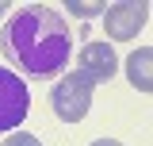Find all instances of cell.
Masks as SVG:
<instances>
[{"label":"cell","instance_id":"277c9868","mask_svg":"<svg viewBox=\"0 0 153 146\" xmlns=\"http://www.w3.org/2000/svg\"><path fill=\"white\" fill-rule=\"evenodd\" d=\"M146 19H149V4H134V0H126V4H111V8H103V27H107V35L115 38V42H126V38H134L142 27H146Z\"/></svg>","mask_w":153,"mask_h":146},{"label":"cell","instance_id":"30bf717a","mask_svg":"<svg viewBox=\"0 0 153 146\" xmlns=\"http://www.w3.org/2000/svg\"><path fill=\"white\" fill-rule=\"evenodd\" d=\"M4 12H8V4H4V0H0V16H4Z\"/></svg>","mask_w":153,"mask_h":146},{"label":"cell","instance_id":"9c48e42d","mask_svg":"<svg viewBox=\"0 0 153 146\" xmlns=\"http://www.w3.org/2000/svg\"><path fill=\"white\" fill-rule=\"evenodd\" d=\"M92 146H123V142H115V138H96Z\"/></svg>","mask_w":153,"mask_h":146},{"label":"cell","instance_id":"7a4b0ae2","mask_svg":"<svg viewBox=\"0 0 153 146\" xmlns=\"http://www.w3.org/2000/svg\"><path fill=\"white\" fill-rule=\"evenodd\" d=\"M92 89H96V81L84 77L80 69L65 73L54 85V92H50V104H54L57 119H61V123H80V119L88 115V108H92Z\"/></svg>","mask_w":153,"mask_h":146},{"label":"cell","instance_id":"8992f818","mask_svg":"<svg viewBox=\"0 0 153 146\" xmlns=\"http://www.w3.org/2000/svg\"><path fill=\"white\" fill-rule=\"evenodd\" d=\"M149 62H153V50L149 46H138L130 58H126V77L138 92H149L153 89V77H149Z\"/></svg>","mask_w":153,"mask_h":146},{"label":"cell","instance_id":"52a82bcc","mask_svg":"<svg viewBox=\"0 0 153 146\" xmlns=\"http://www.w3.org/2000/svg\"><path fill=\"white\" fill-rule=\"evenodd\" d=\"M65 8H69L73 16H80V19H88V16H100V12H103V4H100V0H69Z\"/></svg>","mask_w":153,"mask_h":146},{"label":"cell","instance_id":"ba28073f","mask_svg":"<svg viewBox=\"0 0 153 146\" xmlns=\"http://www.w3.org/2000/svg\"><path fill=\"white\" fill-rule=\"evenodd\" d=\"M4 146H42V142H38L31 131H12V135L4 138Z\"/></svg>","mask_w":153,"mask_h":146},{"label":"cell","instance_id":"5b68a950","mask_svg":"<svg viewBox=\"0 0 153 146\" xmlns=\"http://www.w3.org/2000/svg\"><path fill=\"white\" fill-rule=\"evenodd\" d=\"M76 69L100 85V81H111V77H115L119 58H115V50L107 46V42H84L80 54H76Z\"/></svg>","mask_w":153,"mask_h":146},{"label":"cell","instance_id":"3957f363","mask_svg":"<svg viewBox=\"0 0 153 146\" xmlns=\"http://www.w3.org/2000/svg\"><path fill=\"white\" fill-rule=\"evenodd\" d=\"M27 108H31L27 81H23L16 69H4V65H0V135H4V131H16L19 123L27 119Z\"/></svg>","mask_w":153,"mask_h":146},{"label":"cell","instance_id":"6da1fadb","mask_svg":"<svg viewBox=\"0 0 153 146\" xmlns=\"http://www.w3.org/2000/svg\"><path fill=\"white\" fill-rule=\"evenodd\" d=\"M0 46L12 65L35 73V77H50L61 65H69L73 38H69V27L57 12H50L46 4H27L8 19Z\"/></svg>","mask_w":153,"mask_h":146}]
</instances>
